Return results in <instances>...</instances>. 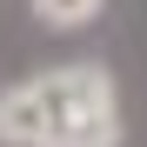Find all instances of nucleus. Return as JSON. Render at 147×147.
Returning a JSON list of instances; mask_svg holds the SVG:
<instances>
[{"label":"nucleus","mask_w":147,"mask_h":147,"mask_svg":"<svg viewBox=\"0 0 147 147\" xmlns=\"http://www.w3.org/2000/svg\"><path fill=\"white\" fill-rule=\"evenodd\" d=\"M0 147H47V107L34 80L0 94Z\"/></svg>","instance_id":"2"},{"label":"nucleus","mask_w":147,"mask_h":147,"mask_svg":"<svg viewBox=\"0 0 147 147\" xmlns=\"http://www.w3.org/2000/svg\"><path fill=\"white\" fill-rule=\"evenodd\" d=\"M47 147H120V94L107 67H54L40 74Z\"/></svg>","instance_id":"1"},{"label":"nucleus","mask_w":147,"mask_h":147,"mask_svg":"<svg viewBox=\"0 0 147 147\" xmlns=\"http://www.w3.org/2000/svg\"><path fill=\"white\" fill-rule=\"evenodd\" d=\"M94 13H100V0H34V20H47V27H60V34L87 27Z\"/></svg>","instance_id":"3"}]
</instances>
